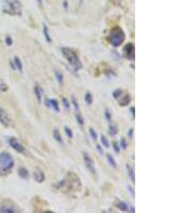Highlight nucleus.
<instances>
[{"mask_svg":"<svg viewBox=\"0 0 193 213\" xmlns=\"http://www.w3.org/2000/svg\"><path fill=\"white\" fill-rule=\"evenodd\" d=\"M13 166V157L7 152H2L0 154V174L1 176H7L8 173L11 172Z\"/></svg>","mask_w":193,"mask_h":213,"instance_id":"f257e3e1","label":"nucleus"},{"mask_svg":"<svg viewBox=\"0 0 193 213\" xmlns=\"http://www.w3.org/2000/svg\"><path fill=\"white\" fill-rule=\"evenodd\" d=\"M61 53H62V55L66 57V59L68 60V62L71 65L72 68H74L75 70L82 68V62H79L77 55L72 50H70V48H68V47H62Z\"/></svg>","mask_w":193,"mask_h":213,"instance_id":"f03ea898","label":"nucleus"},{"mask_svg":"<svg viewBox=\"0 0 193 213\" xmlns=\"http://www.w3.org/2000/svg\"><path fill=\"white\" fill-rule=\"evenodd\" d=\"M108 40H110L111 44H112L113 47H119L125 40L124 31H122L119 27L114 28L112 31H111L110 36H108Z\"/></svg>","mask_w":193,"mask_h":213,"instance_id":"7ed1b4c3","label":"nucleus"},{"mask_svg":"<svg viewBox=\"0 0 193 213\" xmlns=\"http://www.w3.org/2000/svg\"><path fill=\"white\" fill-rule=\"evenodd\" d=\"M84 161H85V165L87 167V169H88L89 171H90L92 174L96 173V167H95V164H93V161L91 159V157L89 156L87 153H84Z\"/></svg>","mask_w":193,"mask_h":213,"instance_id":"20e7f679","label":"nucleus"},{"mask_svg":"<svg viewBox=\"0 0 193 213\" xmlns=\"http://www.w3.org/2000/svg\"><path fill=\"white\" fill-rule=\"evenodd\" d=\"M9 144L11 145V146L13 147L16 152H18V153H21V154L25 153V147H24L23 145L19 143V142L15 139V138H10V139H9Z\"/></svg>","mask_w":193,"mask_h":213,"instance_id":"39448f33","label":"nucleus"},{"mask_svg":"<svg viewBox=\"0 0 193 213\" xmlns=\"http://www.w3.org/2000/svg\"><path fill=\"white\" fill-rule=\"evenodd\" d=\"M124 55L128 59H133L134 58V44L133 43H128L124 47Z\"/></svg>","mask_w":193,"mask_h":213,"instance_id":"423d86ee","label":"nucleus"},{"mask_svg":"<svg viewBox=\"0 0 193 213\" xmlns=\"http://www.w3.org/2000/svg\"><path fill=\"white\" fill-rule=\"evenodd\" d=\"M0 122H1L4 126H7V127H9V126L11 125V120H10L8 113H7L2 108H0Z\"/></svg>","mask_w":193,"mask_h":213,"instance_id":"0eeeda50","label":"nucleus"},{"mask_svg":"<svg viewBox=\"0 0 193 213\" xmlns=\"http://www.w3.org/2000/svg\"><path fill=\"white\" fill-rule=\"evenodd\" d=\"M17 210L14 207H12L11 205H3V203H0V213H11V212H16Z\"/></svg>","mask_w":193,"mask_h":213,"instance_id":"6e6552de","label":"nucleus"},{"mask_svg":"<svg viewBox=\"0 0 193 213\" xmlns=\"http://www.w3.org/2000/svg\"><path fill=\"white\" fill-rule=\"evenodd\" d=\"M35 181H37V182L42 183L43 181H44V179H45V176L41 170H37L35 172Z\"/></svg>","mask_w":193,"mask_h":213,"instance_id":"1a4fd4ad","label":"nucleus"},{"mask_svg":"<svg viewBox=\"0 0 193 213\" xmlns=\"http://www.w3.org/2000/svg\"><path fill=\"white\" fill-rule=\"evenodd\" d=\"M35 96H37L39 102H41V101H42V94H43V91H42V88H41L40 86H38V85H35Z\"/></svg>","mask_w":193,"mask_h":213,"instance_id":"9d476101","label":"nucleus"},{"mask_svg":"<svg viewBox=\"0 0 193 213\" xmlns=\"http://www.w3.org/2000/svg\"><path fill=\"white\" fill-rule=\"evenodd\" d=\"M49 103H50V108L54 109L56 112H59L60 109H59V105H58V101L56 99H49Z\"/></svg>","mask_w":193,"mask_h":213,"instance_id":"9b49d317","label":"nucleus"},{"mask_svg":"<svg viewBox=\"0 0 193 213\" xmlns=\"http://www.w3.org/2000/svg\"><path fill=\"white\" fill-rule=\"evenodd\" d=\"M43 35H44V37H45V39H46V41L48 43L52 42V39H50V36H49V33H48V28L45 24L43 25Z\"/></svg>","mask_w":193,"mask_h":213,"instance_id":"f8f14e48","label":"nucleus"},{"mask_svg":"<svg viewBox=\"0 0 193 213\" xmlns=\"http://www.w3.org/2000/svg\"><path fill=\"white\" fill-rule=\"evenodd\" d=\"M18 174L19 176H21V178L23 179H28V176H29V173H28V171L26 170L25 168H23V167H21V168H19L18 169Z\"/></svg>","mask_w":193,"mask_h":213,"instance_id":"ddd939ff","label":"nucleus"},{"mask_svg":"<svg viewBox=\"0 0 193 213\" xmlns=\"http://www.w3.org/2000/svg\"><path fill=\"white\" fill-rule=\"evenodd\" d=\"M130 101H131V97H130L129 95H125L124 98L121 99V101L119 102L120 106H127L130 103Z\"/></svg>","mask_w":193,"mask_h":213,"instance_id":"4468645a","label":"nucleus"},{"mask_svg":"<svg viewBox=\"0 0 193 213\" xmlns=\"http://www.w3.org/2000/svg\"><path fill=\"white\" fill-rule=\"evenodd\" d=\"M106 157H107V161H108V163H110L111 166H112L113 168H115V169L117 168V164H116L115 159L113 158V156H112V155L107 154V155H106Z\"/></svg>","mask_w":193,"mask_h":213,"instance_id":"2eb2a0df","label":"nucleus"},{"mask_svg":"<svg viewBox=\"0 0 193 213\" xmlns=\"http://www.w3.org/2000/svg\"><path fill=\"white\" fill-rule=\"evenodd\" d=\"M127 168H128V173H129L130 179H131V181L134 183L135 182V176H134V170H133V168H132V167H130L129 165L127 166Z\"/></svg>","mask_w":193,"mask_h":213,"instance_id":"dca6fc26","label":"nucleus"},{"mask_svg":"<svg viewBox=\"0 0 193 213\" xmlns=\"http://www.w3.org/2000/svg\"><path fill=\"white\" fill-rule=\"evenodd\" d=\"M54 138L57 140L59 143H64V141H62V138L61 136H60V132L58 129H54Z\"/></svg>","mask_w":193,"mask_h":213,"instance_id":"f3484780","label":"nucleus"},{"mask_svg":"<svg viewBox=\"0 0 193 213\" xmlns=\"http://www.w3.org/2000/svg\"><path fill=\"white\" fill-rule=\"evenodd\" d=\"M14 62H15V68H17V69L19 70V71H23V65H21V62L19 60L18 57H15L14 58Z\"/></svg>","mask_w":193,"mask_h":213,"instance_id":"a211bd4d","label":"nucleus"},{"mask_svg":"<svg viewBox=\"0 0 193 213\" xmlns=\"http://www.w3.org/2000/svg\"><path fill=\"white\" fill-rule=\"evenodd\" d=\"M108 131H110L111 136L117 135V132H118L117 126H116V125H110V129H108Z\"/></svg>","mask_w":193,"mask_h":213,"instance_id":"6ab92c4d","label":"nucleus"},{"mask_svg":"<svg viewBox=\"0 0 193 213\" xmlns=\"http://www.w3.org/2000/svg\"><path fill=\"white\" fill-rule=\"evenodd\" d=\"M75 115H76V121H77V123H78L81 127H83V125H84V120H83V117H82L81 113H78V111H77V112H75Z\"/></svg>","mask_w":193,"mask_h":213,"instance_id":"aec40b11","label":"nucleus"},{"mask_svg":"<svg viewBox=\"0 0 193 213\" xmlns=\"http://www.w3.org/2000/svg\"><path fill=\"white\" fill-rule=\"evenodd\" d=\"M85 101H86V103H88V105H91V103H92V96H91V94L89 93V92H87L85 94Z\"/></svg>","mask_w":193,"mask_h":213,"instance_id":"412c9836","label":"nucleus"},{"mask_svg":"<svg viewBox=\"0 0 193 213\" xmlns=\"http://www.w3.org/2000/svg\"><path fill=\"white\" fill-rule=\"evenodd\" d=\"M117 207L119 208L120 210H122V211H127V210H128V206L125 205V202H122V201H120L119 203H117Z\"/></svg>","mask_w":193,"mask_h":213,"instance_id":"4be33fe9","label":"nucleus"},{"mask_svg":"<svg viewBox=\"0 0 193 213\" xmlns=\"http://www.w3.org/2000/svg\"><path fill=\"white\" fill-rule=\"evenodd\" d=\"M8 91V85L3 81L0 80V92H7Z\"/></svg>","mask_w":193,"mask_h":213,"instance_id":"5701e85b","label":"nucleus"},{"mask_svg":"<svg viewBox=\"0 0 193 213\" xmlns=\"http://www.w3.org/2000/svg\"><path fill=\"white\" fill-rule=\"evenodd\" d=\"M122 95V89H116V91L113 93V97L115 99H119V96Z\"/></svg>","mask_w":193,"mask_h":213,"instance_id":"b1692460","label":"nucleus"},{"mask_svg":"<svg viewBox=\"0 0 193 213\" xmlns=\"http://www.w3.org/2000/svg\"><path fill=\"white\" fill-rule=\"evenodd\" d=\"M55 73H56V77H57V80H58V82H59V84L64 83V77H62V74L60 73V72H58V71H56Z\"/></svg>","mask_w":193,"mask_h":213,"instance_id":"393cba45","label":"nucleus"},{"mask_svg":"<svg viewBox=\"0 0 193 213\" xmlns=\"http://www.w3.org/2000/svg\"><path fill=\"white\" fill-rule=\"evenodd\" d=\"M89 134H90L91 138H92L95 141H96V139H98V135H96V132L92 129V128H90V129H89Z\"/></svg>","mask_w":193,"mask_h":213,"instance_id":"a878e982","label":"nucleus"},{"mask_svg":"<svg viewBox=\"0 0 193 213\" xmlns=\"http://www.w3.org/2000/svg\"><path fill=\"white\" fill-rule=\"evenodd\" d=\"M101 141H102V144L104 145L105 147H108V146H110V144H108L107 139H106V138L104 137V136H102V137H101Z\"/></svg>","mask_w":193,"mask_h":213,"instance_id":"bb28decb","label":"nucleus"},{"mask_svg":"<svg viewBox=\"0 0 193 213\" xmlns=\"http://www.w3.org/2000/svg\"><path fill=\"white\" fill-rule=\"evenodd\" d=\"M64 131H66V134H67V136H68L69 138H72V137H73V132H72V130L70 129V128L66 127V128H64Z\"/></svg>","mask_w":193,"mask_h":213,"instance_id":"cd10ccee","label":"nucleus"},{"mask_svg":"<svg viewBox=\"0 0 193 213\" xmlns=\"http://www.w3.org/2000/svg\"><path fill=\"white\" fill-rule=\"evenodd\" d=\"M105 117L107 121H111V118H112V115H111V112L108 109H105Z\"/></svg>","mask_w":193,"mask_h":213,"instance_id":"c85d7f7f","label":"nucleus"},{"mask_svg":"<svg viewBox=\"0 0 193 213\" xmlns=\"http://www.w3.org/2000/svg\"><path fill=\"white\" fill-rule=\"evenodd\" d=\"M72 99H73V100H72V102H73V105H74V108H75V112H77V111H78V105H77V101H76V99H75V97H72Z\"/></svg>","mask_w":193,"mask_h":213,"instance_id":"c756f323","label":"nucleus"},{"mask_svg":"<svg viewBox=\"0 0 193 213\" xmlns=\"http://www.w3.org/2000/svg\"><path fill=\"white\" fill-rule=\"evenodd\" d=\"M62 103L64 105V108H66L67 110H69V109H70V105H69V102H68V100H67L66 98L62 99Z\"/></svg>","mask_w":193,"mask_h":213,"instance_id":"7c9ffc66","label":"nucleus"},{"mask_svg":"<svg viewBox=\"0 0 193 213\" xmlns=\"http://www.w3.org/2000/svg\"><path fill=\"white\" fill-rule=\"evenodd\" d=\"M6 43H7V45H8V47H10V45H12V43H13V41H12V38L7 37V38H6Z\"/></svg>","mask_w":193,"mask_h":213,"instance_id":"2f4dec72","label":"nucleus"},{"mask_svg":"<svg viewBox=\"0 0 193 213\" xmlns=\"http://www.w3.org/2000/svg\"><path fill=\"white\" fill-rule=\"evenodd\" d=\"M113 147L115 149V151H116V153H119V151H120V149H119V146H118V144H117V142H114L113 143Z\"/></svg>","mask_w":193,"mask_h":213,"instance_id":"473e14b6","label":"nucleus"},{"mask_svg":"<svg viewBox=\"0 0 193 213\" xmlns=\"http://www.w3.org/2000/svg\"><path fill=\"white\" fill-rule=\"evenodd\" d=\"M120 142H121V143H120V144H121L122 149H127V146H128V145H127V142H125V140L124 139V138H122V139L120 140Z\"/></svg>","mask_w":193,"mask_h":213,"instance_id":"72a5a7b5","label":"nucleus"},{"mask_svg":"<svg viewBox=\"0 0 193 213\" xmlns=\"http://www.w3.org/2000/svg\"><path fill=\"white\" fill-rule=\"evenodd\" d=\"M96 150H98V151H99V153H100V154H103V150H102V147H101L99 144H96Z\"/></svg>","mask_w":193,"mask_h":213,"instance_id":"f704fd0d","label":"nucleus"},{"mask_svg":"<svg viewBox=\"0 0 193 213\" xmlns=\"http://www.w3.org/2000/svg\"><path fill=\"white\" fill-rule=\"evenodd\" d=\"M129 137H130V138L133 137V128H131V129L129 130Z\"/></svg>","mask_w":193,"mask_h":213,"instance_id":"c9c22d12","label":"nucleus"},{"mask_svg":"<svg viewBox=\"0 0 193 213\" xmlns=\"http://www.w3.org/2000/svg\"><path fill=\"white\" fill-rule=\"evenodd\" d=\"M128 190H129V192L131 193V195H132V196H133V197H134V191L132 190V188L130 187V186H128Z\"/></svg>","mask_w":193,"mask_h":213,"instance_id":"e433bc0d","label":"nucleus"},{"mask_svg":"<svg viewBox=\"0 0 193 213\" xmlns=\"http://www.w3.org/2000/svg\"><path fill=\"white\" fill-rule=\"evenodd\" d=\"M130 111L132 112V115L135 116V113H134V106H131V109H130Z\"/></svg>","mask_w":193,"mask_h":213,"instance_id":"4c0bfd02","label":"nucleus"},{"mask_svg":"<svg viewBox=\"0 0 193 213\" xmlns=\"http://www.w3.org/2000/svg\"><path fill=\"white\" fill-rule=\"evenodd\" d=\"M130 210H131L132 212H134V207H131V208H130Z\"/></svg>","mask_w":193,"mask_h":213,"instance_id":"58836bf2","label":"nucleus"}]
</instances>
